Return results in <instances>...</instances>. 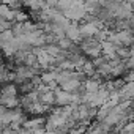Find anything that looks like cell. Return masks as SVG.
<instances>
[{"label":"cell","mask_w":134,"mask_h":134,"mask_svg":"<svg viewBox=\"0 0 134 134\" xmlns=\"http://www.w3.org/2000/svg\"><path fill=\"white\" fill-rule=\"evenodd\" d=\"M87 13L88 11L85 10V5L84 3H74L71 8H68L66 11H63V14L68 18L71 22H81V21H84V18H85Z\"/></svg>","instance_id":"obj_1"},{"label":"cell","mask_w":134,"mask_h":134,"mask_svg":"<svg viewBox=\"0 0 134 134\" xmlns=\"http://www.w3.org/2000/svg\"><path fill=\"white\" fill-rule=\"evenodd\" d=\"M66 36H68L70 40H73L74 43H76V41H82L79 22H71V24H70V27L66 29Z\"/></svg>","instance_id":"obj_2"},{"label":"cell","mask_w":134,"mask_h":134,"mask_svg":"<svg viewBox=\"0 0 134 134\" xmlns=\"http://www.w3.org/2000/svg\"><path fill=\"white\" fill-rule=\"evenodd\" d=\"M16 16H18V10L11 8L10 5L2 3V7H0V18H3L10 22H16Z\"/></svg>","instance_id":"obj_3"},{"label":"cell","mask_w":134,"mask_h":134,"mask_svg":"<svg viewBox=\"0 0 134 134\" xmlns=\"http://www.w3.org/2000/svg\"><path fill=\"white\" fill-rule=\"evenodd\" d=\"M84 5H85V10H87L88 13H93V14L103 8V5H101L99 0H85Z\"/></svg>","instance_id":"obj_4"},{"label":"cell","mask_w":134,"mask_h":134,"mask_svg":"<svg viewBox=\"0 0 134 134\" xmlns=\"http://www.w3.org/2000/svg\"><path fill=\"white\" fill-rule=\"evenodd\" d=\"M18 104H19V101H18L16 96H3V98H2V106H5V107H8V109H13V107H16Z\"/></svg>","instance_id":"obj_5"},{"label":"cell","mask_w":134,"mask_h":134,"mask_svg":"<svg viewBox=\"0 0 134 134\" xmlns=\"http://www.w3.org/2000/svg\"><path fill=\"white\" fill-rule=\"evenodd\" d=\"M58 46H60L63 51H70V49H74V41L70 40L68 36H65V38H62V40L58 41Z\"/></svg>","instance_id":"obj_6"},{"label":"cell","mask_w":134,"mask_h":134,"mask_svg":"<svg viewBox=\"0 0 134 134\" xmlns=\"http://www.w3.org/2000/svg\"><path fill=\"white\" fill-rule=\"evenodd\" d=\"M3 96H16V85L10 84L3 88Z\"/></svg>","instance_id":"obj_7"},{"label":"cell","mask_w":134,"mask_h":134,"mask_svg":"<svg viewBox=\"0 0 134 134\" xmlns=\"http://www.w3.org/2000/svg\"><path fill=\"white\" fill-rule=\"evenodd\" d=\"M13 24H14V22H10V21H7V19H3V18H0V29H2V32L11 30V29H13Z\"/></svg>","instance_id":"obj_8"},{"label":"cell","mask_w":134,"mask_h":134,"mask_svg":"<svg viewBox=\"0 0 134 134\" xmlns=\"http://www.w3.org/2000/svg\"><path fill=\"white\" fill-rule=\"evenodd\" d=\"M29 18H30V14H27V13H25V11H22V10H18L16 22H25V21H29Z\"/></svg>","instance_id":"obj_9"},{"label":"cell","mask_w":134,"mask_h":134,"mask_svg":"<svg viewBox=\"0 0 134 134\" xmlns=\"http://www.w3.org/2000/svg\"><path fill=\"white\" fill-rule=\"evenodd\" d=\"M19 2H22V0H19Z\"/></svg>","instance_id":"obj_10"}]
</instances>
